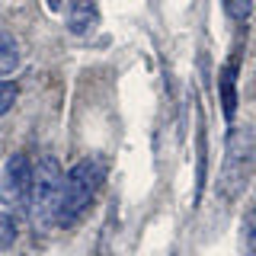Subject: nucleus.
<instances>
[{"label":"nucleus","instance_id":"f257e3e1","mask_svg":"<svg viewBox=\"0 0 256 256\" xmlns=\"http://www.w3.org/2000/svg\"><path fill=\"white\" fill-rule=\"evenodd\" d=\"M106 176V164L102 157H80L68 173H64V198H61V218L58 228H74V224L86 214V208L93 205L96 192L102 186Z\"/></svg>","mask_w":256,"mask_h":256},{"label":"nucleus","instance_id":"f03ea898","mask_svg":"<svg viewBox=\"0 0 256 256\" xmlns=\"http://www.w3.org/2000/svg\"><path fill=\"white\" fill-rule=\"evenodd\" d=\"M256 166V128L240 125L228 138L224 150V164L218 173V198L221 202H234V198L250 186V176Z\"/></svg>","mask_w":256,"mask_h":256},{"label":"nucleus","instance_id":"7ed1b4c3","mask_svg":"<svg viewBox=\"0 0 256 256\" xmlns=\"http://www.w3.org/2000/svg\"><path fill=\"white\" fill-rule=\"evenodd\" d=\"M61 198H64V170L52 154H42L32 164V196L29 214L38 228H54L61 218Z\"/></svg>","mask_w":256,"mask_h":256},{"label":"nucleus","instance_id":"20e7f679","mask_svg":"<svg viewBox=\"0 0 256 256\" xmlns=\"http://www.w3.org/2000/svg\"><path fill=\"white\" fill-rule=\"evenodd\" d=\"M29 196H32V164L22 150L6 157L4 173H0V205L6 212L20 214L29 208Z\"/></svg>","mask_w":256,"mask_h":256},{"label":"nucleus","instance_id":"39448f33","mask_svg":"<svg viewBox=\"0 0 256 256\" xmlns=\"http://www.w3.org/2000/svg\"><path fill=\"white\" fill-rule=\"evenodd\" d=\"M100 26V0H68V32L86 38Z\"/></svg>","mask_w":256,"mask_h":256},{"label":"nucleus","instance_id":"423d86ee","mask_svg":"<svg viewBox=\"0 0 256 256\" xmlns=\"http://www.w3.org/2000/svg\"><path fill=\"white\" fill-rule=\"evenodd\" d=\"M22 61V52H20V42L10 29H0V77L13 74Z\"/></svg>","mask_w":256,"mask_h":256},{"label":"nucleus","instance_id":"0eeeda50","mask_svg":"<svg viewBox=\"0 0 256 256\" xmlns=\"http://www.w3.org/2000/svg\"><path fill=\"white\" fill-rule=\"evenodd\" d=\"M221 109H224V118L234 122V116H237V90H234V70L230 68L221 70Z\"/></svg>","mask_w":256,"mask_h":256},{"label":"nucleus","instance_id":"6e6552de","mask_svg":"<svg viewBox=\"0 0 256 256\" xmlns=\"http://www.w3.org/2000/svg\"><path fill=\"white\" fill-rule=\"evenodd\" d=\"M240 253L256 256V205L246 208L244 221H240Z\"/></svg>","mask_w":256,"mask_h":256},{"label":"nucleus","instance_id":"1a4fd4ad","mask_svg":"<svg viewBox=\"0 0 256 256\" xmlns=\"http://www.w3.org/2000/svg\"><path fill=\"white\" fill-rule=\"evenodd\" d=\"M16 244V214L0 208V250H10Z\"/></svg>","mask_w":256,"mask_h":256},{"label":"nucleus","instance_id":"9d476101","mask_svg":"<svg viewBox=\"0 0 256 256\" xmlns=\"http://www.w3.org/2000/svg\"><path fill=\"white\" fill-rule=\"evenodd\" d=\"M221 6L234 22H246L253 13V0H221Z\"/></svg>","mask_w":256,"mask_h":256},{"label":"nucleus","instance_id":"9b49d317","mask_svg":"<svg viewBox=\"0 0 256 256\" xmlns=\"http://www.w3.org/2000/svg\"><path fill=\"white\" fill-rule=\"evenodd\" d=\"M16 100H20V86H16L13 80H4V77H0V118H4L6 112L16 106Z\"/></svg>","mask_w":256,"mask_h":256},{"label":"nucleus","instance_id":"f8f14e48","mask_svg":"<svg viewBox=\"0 0 256 256\" xmlns=\"http://www.w3.org/2000/svg\"><path fill=\"white\" fill-rule=\"evenodd\" d=\"M48 6H52V10H54V6H58V0H48Z\"/></svg>","mask_w":256,"mask_h":256}]
</instances>
